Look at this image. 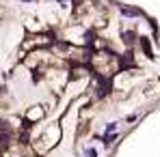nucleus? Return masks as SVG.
Wrapping results in <instances>:
<instances>
[{
    "label": "nucleus",
    "instance_id": "3",
    "mask_svg": "<svg viewBox=\"0 0 160 157\" xmlns=\"http://www.w3.org/2000/svg\"><path fill=\"white\" fill-rule=\"evenodd\" d=\"M158 90H160V82H152V84H147L145 86V93H147V97H156L158 95Z\"/></svg>",
    "mask_w": 160,
    "mask_h": 157
},
{
    "label": "nucleus",
    "instance_id": "4",
    "mask_svg": "<svg viewBox=\"0 0 160 157\" xmlns=\"http://www.w3.org/2000/svg\"><path fill=\"white\" fill-rule=\"evenodd\" d=\"M24 2H35V0H24Z\"/></svg>",
    "mask_w": 160,
    "mask_h": 157
},
{
    "label": "nucleus",
    "instance_id": "2",
    "mask_svg": "<svg viewBox=\"0 0 160 157\" xmlns=\"http://www.w3.org/2000/svg\"><path fill=\"white\" fill-rule=\"evenodd\" d=\"M43 114H46L43 108H41V105H35V108H30V110L26 112V121L28 123H37V121L43 118Z\"/></svg>",
    "mask_w": 160,
    "mask_h": 157
},
{
    "label": "nucleus",
    "instance_id": "1",
    "mask_svg": "<svg viewBox=\"0 0 160 157\" xmlns=\"http://www.w3.org/2000/svg\"><path fill=\"white\" fill-rule=\"evenodd\" d=\"M91 65H93V69H95L100 76H104V78H106V76H112L115 71L121 69L119 58L112 52H108V50H100L98 54H93V56H91Z\"/></svg>",
    "mask_w": 160,
    "mask_h": 157
}]
</instances>
